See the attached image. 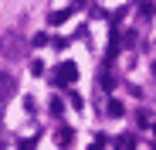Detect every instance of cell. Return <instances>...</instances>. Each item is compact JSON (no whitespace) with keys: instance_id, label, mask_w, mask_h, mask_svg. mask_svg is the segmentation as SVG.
I'll return each mask as SVG.
<instances>
[{"instance_id":"8992f818","label":"cell","mask_w":156,"mask_h":150,"mask_svg":"<svg viewBox=\"0 0 156 150\" xmlns=\"http://www.w3.org/2000/svg\"><path fill=\"white\" fill-rule=\"evenodd\" d=\"M115 143H119V147H136V137H119Z\"/></svg>"},{"instance_id":"277c9868","label":"cell","mask_w":156,"mask_h":150,"mask_svg":"<svg viewBox=\"0 0 156 150\" xmlns=\"http://www.w3.org/2000/svg\"><path fill=\"white\" fill-rule=\"evenodd\" d=\"M71 17V10H58V14H51V24H65Z\"/></svg>"},{"instance_id":"7a4b0ae2","label":"cell","mask_w":156,"mask_h":150,"mask_svg":"<svg viewBox=\"0 0 156 150\" xmlns=\"http://www.w3.org/2000/svg\"><path fill=\"white\" fill-rule=\"evenodd\" d=\"M17 89V82H14V75H7V72H0V106L10 99V92Z\"/></svg>"},{"instance_id":"3957f363","label":"cell","mask_w":156,"mask_h":150,"mask_svg":"<svg viewBox=\"0 0 156 150\" xmlns=\"http://www.w3.org/2000/svg\"><path fill=\"white\" fill-rule=\"evenodd\" d=\"M126 113V106L119 103V99H112V103H109V116H122Z\"/></svg>"},{"instance_id":"52a82bcc","label":"cell","mask_w":156,"mask_h":150,"mask_svg":"<svg viewBox=\"0 0 156 150\" xmlns=\"http://www.w3.org/2000/svg\"><path fill=\"white\" fill-rule=\"evenodd\" d=\"M61 109H65V103H61V99H55V103H51V113H55V116H61Z\"/></svg>"},{"instance_id":"ba28073f","label":"cell","mask_w":156,"mask_h":150,"mask_svg":"<svg viewBox=\"0 0 156 150\" xmlns=\"http://www.w3.org/2000/svg\"><path fill=\"white\" fill-rule=\"evenodd\" d=\"M75 4H85V0H75Z\"/></svg>"},{"instance_id":"5b68a950","label":"cell","mask_w":156,"mask_h":150,"mask_svg":"<svg viewBox=\"0 0 156 150\" xmlns=\"http://www.w3.org/2000/svg\"><path fill=\"white\" fill-rule=\"evenodd\" d=\"M71 137H75V130H68V126H61V130H58V143H68Z\"/></svg>"},{"instance_id":"6da1fadb","label":"cell","mask_w":156,"mask_h":150,"mask_svg":"<svg viewBox=\"0 0 156 150\" xmlns=\"http://www.w3.org/2000/svg\"><path fill=\"white\" fill-rule=\"evenodd\" d=\"M51 79H55V85H71V82L78 79V68H75V62H61V65L55 68V75H51Z\"/></svg>"}]
</instances>
